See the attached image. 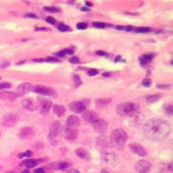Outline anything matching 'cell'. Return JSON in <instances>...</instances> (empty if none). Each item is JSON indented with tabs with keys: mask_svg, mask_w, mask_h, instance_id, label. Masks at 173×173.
<instances>
[{
	"mask_svg": "<svg viewBox=\"0 0 173 173\" xmlns=\"http://www.w3.org/2000/svg\"><path fill=\"white\" fill-rule=\"evenodd\" d=\"M171 125L162 119H152L148 121L143 127V133L151 140L162 141L171 133Z\"/></svg>",
	"mask_w": 173,
	"mask_h": 173,
	"instance_id": "6da1fadb",
	"label": "cell"
},
{
	"mask_svg": "<svg viewBox=\"0 0 173 173\" xmlns=\"http://www.w3.org/2000/svg\"><path fill=\"white\" fill-rule=\"evenodd\" d=\"M127 140V133L125 130L121 128H117L113 130L110 136V145L115 147H121L125 145Z\"/></svg>",
	"mask_w": 173,
	"mask_h": 173,
	"instance_id": "7a4b0ae2",
	"label": "cell"
},
{
	"mask_svg": "<svg viewBox=\"0 0 173 173\" xmlns=\"http://www.w3.org/2000/svg\"><path fill=\"white\" fill-rule=\"evenodd\" d=\"M116 110L118 113L122 116H130L133 113L139 112V105L132 102H124L118 105Z\"/></svg>",
	"mask_w": 173,
	"mask_h": 173,
	"instance_id": "3957f363",
	"label": "cell"
},
{
	"mask_svg": "<svg viewBox=\"0 0 173 173\" xmlns=\"http://www.w3.org/2000/svg\"><path fill=\"white\" fill-rule=\"evenodd\" d=\"M62 131H63V126L61 125L59 121H54L53 123L50 124L48 139L51 145H57L58 142V137L62 133Z\"/></svg>",
	"mask_w": 173,
	"mask_h": 173,
	"instance_id": "277c9868",
	"label": "cell"
},
{
	"mask_svg": "<svg viewBox=\"0 0 173 173\" xmlns=\"http://www.w3.org/2000/svg\"><path fill=\"white\" fill-rule=\"evenodd\" d=\"M102 159L104 161L105 165H107L109 167H114L119 163L118 156L116 155V153H113V152L104 153L103 156H102Z\"/></svg>",
	"mask_w": 173,
	"mask_h": 173,
	"instance_id": "5b68a950",
	"label": "cell"
},
{
	"mask_svg": "<svg viewBox=\"0 0 173 173\" xmlns=\"http://www.w3.org/2000/svg\"><path fill=\"white\" fill-rule=\"evenodd\" d=\"M144 121H145V116L143 115V113L138 112L129 116L128 124L132 127H138L142 125Z\"/></svg>",
	"mask_w": 173,
	"mask_h": 173,
	"instance_id": "8992f818",
	"label": "cell"
},
{
	"mask_svg": "<svg viewBox=\"0 0 173 173\" xmlns=\"http://www.w3.org/2000/svg\"><path fill=\"white\" fill-rule=\"evenodd\" d=\"M18 121V118L15 113H6L3 116L1 120V124L5 127H11L14 125H16V122Z\"/></svg>",
	"mask_w": 173,
	"mask_h": 173,
	"instance_id": "52a82bcc",
	"label": "cell"
},
{
	"mask_svg": "<svg viewBox=\"0 0 173 173\" xmlns=\"http://www.w3.org/2000/svg\"><path fill=\"white\" fill-rule=\"evenodd\" d=\"M87 106L88 105L85 104L84 101H73L69 104V109L75 113H84L87 109Z\"/></svg>",
	"mask_w": 173,
	"mask_h": 173,
	"instance_id": "ba28073f",
	"label": "cell"
},
{
	"mask_svg": "<svg viewBox=\"0 0 173 173\" xmlns=\"http://www.w3.org/2000/svg\"><path fill=\"white\" fill-rule=\"evenodd\" d=\"M93 124V128L94 129V131H96L98 133H103L105 132H107V127H108V125H107V122L105 121V120H102V119H98L97 121H95Z\"/></svg>",
	"mask_w": 173,
	"mask_h": 173,
	"instance_id": "9c48e42d",
	"label": "cell"
},
{
	"mask_svg": "<svg viewBox=\"0 0 173 173\" xmlns=\"http://www.w3.org/2000/svg\"><path fill=\"white\" fill-rule=\"evenodd\" d=\"M152 165L146 160H140L135 165V171L137 173H148L151 170Z\"/></svg>",
	"mask_w": 173,
	"mask_h": 173,
	"instance_id": "30bf717a",
	"label": "cell"
},
{
	"mask_svg": "<svg viewBox=\"0 0 173 173\" xmlns=\"http://www.w3.org/2000/svg\"><path fill=\"white\" fill-rule=\"evenodd\" d=\"M31 90H33L36 93L42 94V95L53 96L55 94V91L52 89L45 87V86H35V87H32Z\"/></svg>",
	"mask_w": 173,
	"mask_h": 173,
	"instance_id": "8fae6325",
	"label": "cell"
},
{
	"mask_svg": "<svg viewBox=\"0 0 173 173\" xmlns=\"http://www.w3.org/2000/svg\"><path fill=\"white\" fill-rule=\"evenodd\" d=\"M23 107L24 108L28 111V112H34L36 111V109L38 108V106H37V102L33 100L32 98H27V99H24L23 102Z\"/></svg>",
	"mask_w": 173,
	"mask_h": 173,
	"instance_id": "7c38bea8",
	"label": "cell"
},
{
	"mask_svg": "<svg viewBox=\"0 0 173 173\" xmlns=\"http://www.w3.org/2000/svg\"><path fill=\"white\" fill-rule=\"evenodd\" d=\"M37 106L40 109V112L42 113H46L49 111L50 107H52V101H49L48 99H39L37 102Z\"/></svg>",
	"mask_w": 173,
	"mask_h": 173,
	"instance_id": "4fadbf2b",
	"label": "cell"
},
{
	"mask_svg": "<svg viewBox=\"0 0 173 173\" xmlns=\"http://www.w3.org/2000/svg\"><path fill=\"white\" fill-rule=\"evenodd\" d=\"M129 149L131 150V152H133V153L137 154L140 157H145L147 154V152L145 151V149L139 144L137 143H132L129 145Z\"/></svg>",
	"mask_w": 173,
	"mask_h": 173,
	"instance_id": "5bb4252c",
	"label": "cell"
},
{
	"mask_svg": "<svg viewBox=\"0 0 173 173\" xmlns=\"http://www.w3.org/2000/svg\"><path fill=\"white\" fill-rule=\"evenodd\" d=\"M63 137L68 139V140H74L78 136V132H77L76 129H73L71 127H68V128L63 129L62 133Z\"/></svg>",
	"mask_w": 173,
	"mask_h": 173,
	"instance_id": "9a60e30c",
	"label": "cell"
},
{
	"mask_svg": "<svg viewBox=\"0 0 173 173\" xmlns=\"http://www.w3.org/2000/svg\"><path fill=\"white\" fill-rule=\"evenodd\" d=\"M35 135V132L31 127H24L18 133V137L22 139H30Z\"/></svg>",
	"mask_w": 173,
	"mask_h": 173,
	"instance_id": "2e32d148",
	"label": "cell"
},
{
	"mask_svg": "<svg viewBox=\"0 0 173 173\" xmlns=\"http://www.w3.org/2000/svg\"><path fill=\"white\" fill-rule=\"evenodd\" d=\"M82 117L84 119L85 121H88L89 123H93L94 121H97L99 119V114L94 112V111H85L84 113H82Z\"/></svg>",
	"mask_w": 173,
	"mask_h": 173,
	"instance_id": "e0dca14e",
	"label": "cell"
},
{
	"mask_svg": "<svg viewBox=\"0 0 173 173\" xmlns=\"http://www.w3.org/2000/svg\"><path fill=\"white\" fill-rule=\"evenodd\" d=\"M32 89V86L30 83H28V82H24V83H22L20 84L17 89H16V94L17 95H24L26 93H28L29 92H30Z\"/></svg>",
	"mask_w": 173,
	"mask_h": 173,
	"instance_id": "ac0fdd59",
	"label": "cell"
},
{
	"mask_svg": "<svg viewBox=\"0 0 173 173\" xmlns=\"http://www.w3.org/2000/svg\"><path fill=\"white\" fill-rule=\"evenodd\" d=\"M18 95L16 94V93L13 92H6V91H0V99L4 100V101H12L16 100Z\"/></svg>",
	"mask_w": 173,
	"mask_h": 173,
	"instance_id": "d6986e66",
	"label": "cell"
},
{
	"mask_svg": "<svg viewBox=\"0 0 173 173\" xmlns=\"http://www.w3.org/2000/svg\"><path fill=\"white\" fill-rule=\"evenodd\" d=\"M81 124L80 119L75 115H70L67 119V125L69 127H77Z\"/></svg>",
	"mask_w": 173,
	"mask_h": 173,
	"instance_id": "ffe728a7",
	"label": "cell"
},
{
	"mask_svg": "<svg viewBox=\"0 0 173 173\" xmlns=\"http://www.w3.org/2000/svg\"><path fill=\"white\" fill-rule=\"evenodd\" d=\"M53 112L58 117H61L64 115L65 112H66V108L61 105H56L53 107Z\"/></svg>",
	"mask_w": 173,
	"mask_h": 173,
	"instance_id": "44dd1931",
	"label": "cell"
},
{
	"mask_svg": "<svg viewBox=\"0 0 173 173\" xmlns=\"http://www.w3.org/2000/svg\"><path fill=\"white\" fill-rule=\"evenodd\" d=\"M111 101H112V99H110V98H101V99L96 100L95 105H96L97 107L101 108V107H103L105 106L108 105Z\"/></svg>",
	"mask_w": 173,
	"mask_h": 173,
	"instance_id": "7402d4cb",
	"label": "cell"
},
{
	"mask_svg": "<svg viewBox=\"0 0 173 173\" xmlns=\"http://www.w3.org/2000/svg\"><path fill=\"white\" fill-rule=\"evenodd\" d=\"M75 154L79 157L81 158H83V159H89V154L88 153V152L86 151L83 148H78V149L75 150Z\"/></svg>",
	"mask_w": 173,
	"mask_h": 173,
	"instance_id": "603a6c76",
	"label": "cell"
},
{
	"mask_svg": "<svg viewBox=\"0 0 173 173\" xmlns=\"http://www.w3.org/2000/svg\"><path fill=\"white\" fill-rule=\"evenodd\" d=\"M153 58V56L152 55V54H147V55H144L143 57H141L139 61H140L141 64L145 65L147 64L148 62H150Z\"/></svg>",
	"mask_w": 173,
	"mask_h": 173,
	"instance_id": "cb8c5ba5",
	"label": "cell"
},
{
	"mask_svg": "<svg viewBox=\"0 0 173 173\" xmlns=\"http://www.w3.org/2000/svg\"><path fill=\"white\" fill-rule=\"evenodd\" d=\"M24 165H26L28 168H33L35 167L38 163H37V160H35V159H29V160H26L24 161Z\"/></svg>",
	"mask_w": 173,
	"mask_h": 173,
	"instance_id": "d4e9b609",
	"label": "cell"
},
{
	"mask_svg": "<svg viewBox=\"0 0 173 173\" xmlns=\"http://www.w3.org/2000/svg\"><path fill=\"white\" fill-rule=\"evenodd\" d=\"M159 99H160V95H158V94H153V95H150V96L147 97V101L149 103H154V102L158 101Z\"/></svg>",
	"mask_w": 173,
	"mask_h": 173,
	"instance_id": "484cf974",
	"label": "cell"
},
{
	"mask_svg": "<svg viewBox=\"0 0 173 173\" xmlns=\"http://www.w3.org/2000/svg\"><path fill=\"white\" fill-rule=\"evenodd\" d=\"M73 79H74V82H75V87H79V86L81 84V78L79 77V75H73Z\"/></svg>",
	"mask_w": 173,
	"mask_h": 173,
	"instance_id": "4316f807",
	"label": "cell"
},
{
	"mask_svg": "<svg viewBox=\"0 0 173 173\" xmlns=\"http://www.w3.org/2000/svg\"><path fill=\"white\" fill-rule=\"evenodd\" d=\"M151 31V29L147 27H139L136 29V32L137 33H147Z\"/></svg>",
	"mask_w": 173,
	"mask_h": 173,
	"instance_id": "83f0119b",
	"label": "cell"
},
{
	"mask_svg": "<svg viewBox=\"0 0 173 173\" xmlns=\"http://www.w3.org/2000/svg\"><path fill=\"white\" fill-rule=\"evenodd\" d=\"M165 112L168 113L169 115H172V112H173V107L172 105H167V106H165Z\"/></svg>",
	"mask_w": 173,
	"mask_h": 173,
	"instance_id": "f1b7e54d",
	"label": "cell"
},
{
	"mask_svg": "<svg viewBox=\"0 0 173 173\" xmlns=\"http://www.w3.org/2000/svg\"><path fill=\"white\" fill-rule=\"evenodd\" d=\"M58 29H59L60 31H63V32L70 30V28H69V26H67V25H65V24H61V25H59V26H58Z\"/></svg>",
	"mask_w": 173,
	"mask_h": 173,
	"instance_id": "f546056e",
	"label": "cell"
},
{
	"mask_svg": "<svg viewBox=\"0 0 173 173\" xmlns=\"http://www.w3.org/2000/svg\"><path fill=\"white\" fill-rule=\"evenodd\" d=\"M11 87V84L9 83V82H3V83H0V90H2V89H10Z\"/></svg>",
	"mask_w": 173,
	"mask_h": 173,
	"instance_id": "4dcf8cb0",
	"label": "cell"
},
{
	"mask_svg": "<svg viewBox=\"0 0 173 173\" xmlns=\"http://www.w3.org/2000/svg\"><path fill=\"white\" fill-rule=\"evenodd\" d=\"M93 25L94 27L99 29H103L106 27V24H105L104 23H101V22H95V23L93 24Z\"/></svg>",
	"mask_w": 173,
	"mask_h": 173,
	"instance_id": "1f68e13d",
	"label": "cell"
},
{
	"mask_svg": "<svg viewBox=\"0 0 173 173\" xmlns=\"http://www.w3.org/2000/svg\"><path fill=\"white\" fill-rule=\"evenodd\" d=\"M32 155V153L30 152V151H27V152H25L24 153H22V154H19L18 155V157H30Z\"/></svg>",
	"mask_w": 173,
	"mask_h": 173,
	"instance_id": "d6a6232c",
	"label": "cell"
},
{
	"mask_svg": "<svg viewBox=\"0 0 173 173\" xmlns=\"http://www.w3.org/2000/svg\"><path fill=\"white\" fill-rule=\"evenodd\" d=\"M87 24H85V23H79V24H77V29H79V30H85V29L87 28Z\"/></svg>",
	"mask_w": 173,
	"mask_h": 173,
	"instance_id": "836d02e7",
	"label": "cell"
},
{
	"mask_svg": "<svg viewBox=\"0 0 173 173\" xmlns=\"http://www.w3.org/2000/svg\"><path fill=\"white\" fill-rule=\"evenodd\" d=\"M45 11L49 12H57L58 11V9L56 8V7H44Z\"/></svg>",
	"mask_w": 173,
	"mask_h": 173,
	"instance_id": "e575fe53",
	"label": "cell"
},
{
	"mask_svg": "<svg viewBox=\"0 0 173 173\" xmlns=\"http://www.w3.org/2000/svg\"><path fill=\"white\" fill-rule=\"evenodd\" d=\"M69 61L71 62V63H75V64H76V63H79L80 62V60H79V57H72Z\"/></svg>",
	"mask_w": 173,
	"mask_h": 173,
	"instance_id": "d590c367",
	"label": "cell"
},
{
	"mask_svg": "<svg viewBox=\"0 0 173 173\" xmlns=\"http://www.w3.org/2000/svg\"><path fill=\"white\" fill-rule=\"evenodd\" d=\"M88 74H89V75H96L97 74H98V71H97L96 69H89Z\"/></svg>",
	"mask_w": 173,
	"mask_h": 173,
	"instance_id": "8d00e7d4",
	"label": "cell"
},
{
	"mask_svg": "<svg viewBox=\"0 0 173 173\" xmlns=\"http://www.w3.org/2000/svg\"><path fill=\"white\" fill-rule=\"evenodd\" d=\"M142 84H143V86H145V87H149L151 85V81L149 79H145L144 81H142Z\"/></svg>",
	"mask_w": 173,
	"mask_h": 173,
	"instance_id": "74e56055",
	"label": "cell"
},
{
	"mask_svg": "<svg viewBox=\"0 0 173 173\" xmlns=\"http://www.w3.org/2000/svg\"><path fill=\"white\" fill-rule=\"evenodd\" d=\"M46 21L47 22H48L49 24H55L56 23V20H55V18L54 17H52V16H48L47 17V19H46Z\"/></svg>",
	"mask_w": 173,
	"mask_h": 173,
	"instance_id": "f35d334b",
	"label": "cell"
},
{
	"mask_svg": "<svg viewBox=\"0 0 173 173\" xmlns=\"http://www.w3.org/2000/svg\"><path fill=\"white\" fill-rule=\"evenodd\" d=\"M47 61H50V62H56V61H58L57 59L56 58H54V57H48V58H46V60Z\"/></svg>",
	"mask_w": 173,
	"mask_h": 173,
	"instance_id": "ab89813d",
	"label": "cell"
},
{
	"mask_svg": "<svg viewBox=\"0 0 173 173\" xmlns=\"http://www.w3.org/2000/svg\"><path fill=\"white\" fill-rule=\"evenodd\" d=\"M65 54H73L74 53V49L73 48H67V49H64L63 50Z\"/></svg>",
	"mask_w": 173,
	"mask_h": 173,
	"instance_id": "60d3db41",
	"label": "cell"
},
{
	"mask_svg": "<svg viewBox=\"0 0 173 173\" xmlns=\"http://www.w3.org/2000/svg\"><path fill=\"white\" fill-rule=\"evenodd\" d=\"M67 167H68V164H66V163H61L60 165H59V168L60 169H65Z\"/></svg>",
	"mask_w": 173,
	"mask_h": 173,
	"instance_id": "b9f144b4",
	"label": "cell"
},
{
	"mask_svg": "<svg viewBox=\"0 0 173 173\" xmlns=\"http://www.w3.org/2000/svg\"><path fill=\"white\" fill-rule=\"evenodd\" d=\"M25 16H28V17H31V18H36V16L35 14L32 13H28V14H25Z\"/></svg>",
	"mask_w": 173,
	"mask_h": 173,
	"instance_id": "7bdbcfd3",
	"label": "cell"
},
{
	"mask_svg": "<svg viewBox=\"0 0 173 173\" xmlns=\"http://www.w3.org/2000/svg\"><path fill=\"white\" fill-rule=\"evenodd\" d=\"M34 173H45L44 172V170L42 169V168H39V169H36Z\"/></svg>",
	"mask_w": 173,
	"mask_h": 173,
	"instance_id": "ee69618b",
	"label": "cell"
},
{
	"mask_svg": "<svg viewBox=\"0 0 173 173\" xmlns=\"http://www.w3.org/2000/svg\"><path fill=\"white\" fill-rule=\"evenodd\" d=\"M96 54L97 55H99V56H107V54H106L104 51H101V50H100V51H97Z\"/></svg>",
	"mask_w": 173,
	"mask_h": 173,
	"instance_id": "f6af8a7d",
	"label": "cell"
},
{
	"mask_svg": "<svg viewBox=\"0 0 173 173\" xmlns=\"http://www.w3.org/2000/svg\"><path fill=\"white\" fill-rule=\"evenodd\" d=\"M68 173H81L79 171H77V170H75V169H73V170H69V171H68Z\"/></svg>",
	"mask_w": 173,
	"mask_h": 173,
	"instance_id": "bcb514c9",
	"label": "cell"
},
{
	"mask_svg": "<svg viewBox=\"0 0 173 173\" xmlns=\"http://www.w3.org/2000/svg\"><path fill=\"white\" fill-rule=\"evenodd\" d=\"M65 55H66V54H65L63 50H62V51H60L59 53H57V56H58V57H64Z\"/></svg>",
	"mask_w": 173,
	"mask_h": 173,
	"instance_id": "7dc6e473",
	"label": "cell"
},
{
	"mask_svg": "<svg viewBox=\"0 0 173 173\" xmlns=\"http://www.w3.org/2000/svg\"><path fill=\"white\" fill-rule=\"evenodd\" d=\"M124 30H127V31H130V30H133V27L132 26H126V27H124Z\"/></svg>",
	"mask_w": 173,
	"mask_h": 173,
	"instance_id": "c3c4849f",
	"label": "cell"
},
{
	"mask_svg": "<svg viewBox=\"0 0 173 173\" xmlns=\"http://www.w3.org/2000/svg\"><path fill=\"white\" fill-rule=\"evenodd\" d=\"M157 88H158V89H162V88H164V89H165V87H166V88H169L170 85H166V86H162V85H157Z\"/></svg>",
	"mask_w": 173,
	"mask_h": 173,
	"instance_id": "681fc988",
	"label": "cell"
},
{
	"mask_svg": "<svg viewBox=\"0 0 173 173\" xmlns=\"http://www.w3.org/2000/svg\"><path fill=\"white\" fill-rule=\"evenodd\" d=\"M36 30H49L47 28H36Z\"/></svg>",
	"mask_w": 173,
	"mask_h": 173,
	"instance_id": "f907efd6",
	"label": "cell"
},
{
	"mask_svg": "<svg viewBox=\"0 0 173 173\" xmlns=\"http://www.w3.org/2000/svg\"><path fill=\"white\" fill-rule=\"evenodd\" d=\"M86 4H87V5H88V6H92V5H93L91 2H86Z\"/></svg>",
	"mask_w": 173,
	"mask_h": 173,
	"instance_id": "816d5d0a",
	"label": "cell"
},
{
	"mask_svg": "<svg viewBox=\"0 0 173 173\" xmlns=\"http://www.w3.org/2000/svg\"><path fill=\"white\" fill-rule=\"evenodd\" d=\"M81 10H82V11H89V9H87V8H81Z\"/></svg>",
	"mask_w": 173,
	"mask_h": 173,
	"instance_id": "f5cc1de1",
	"label": "cell"
},
{
	"mask_svg": "<svg viewBox=\"0 0 173 173\" xmlns=\"http://www.w3.org/2000/svg\"><path fill=\"white\" fill-rule=\"evenodd\" d=\"M22 173H30V172H29L28 170H26V171H23V172H22Z\"/></svg>",
	"mask_w": 173,
	"mask_h": 173,
	"instance_id": "db71d44e",
	"label": "cell"
}]
</instances>
